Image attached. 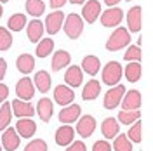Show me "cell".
Instances as JSON below:
<instances>
[{"mask_svg": "<svg viewBox=\"0 0 153 151\" xmlns=\"http://www.w3.org/2000/svg\"><path fill=\"white\" fill-rule=\"evenodd\" d=\"M131 42V33L127 31V28H117L110 35L108 42H106V49L108 50H120V49L127 47V44Z\"/></svg>", "mask_w": 153, "mask_h": 151, "instance_id": "cell-1", "label": "cell"}, {"mask_svg": "<svg viewBox=\"0 0 153 151\" xmlns=\"http://www.w3.org/2000/svg\"><path fill=\"white\" fill-rule=\"evenodd\" d=\"M63 28H65V33H66L68 38L76 40L82 35V31H84V21H82V18L78 14H70L63 21Z\"/></svg>", "mask_w": 153, "mask_h": 151, "instance_id": "cell-2", "label": "cell"}, {"mask_svg": "<svg viewBox=\"0 0 153 151\" xmlns=\"http://www.w3.org/2000/svg\"><path fill=\"white\" fill-rule=\"evenodd\" d=\"M120 78H122V66L117 61H110L103 70V84L113 87L120 82Z\"/></svg>", "mask_w": 153, "mask_h": 151, "instance_id": "cell-3", "label": "cell"}, {"mask_svg": "<svg viewBox=\"0 0 153 151\" xmlns=\"http://www.w3.org/2000/svg\"><path fill=\"white\" fill-rule=\"evenodd\" d=\"M124 19V12L118 7H110V9L101 14V24L106 26V28H113V26H118Z\"/></svg>", "mask_w": 153, "mask_h": 151, "instance_id": "cell-4", "label": "cell"}, {"mask_svg": "<svg viewBox=\"0 0 153 151\" xmlns=\"http://www.w3.org/2000/svg\"><path fill=\"white\" fill-rule=\"evenodd\" d=\"M16 94L21 101H30L35 94V85L33 80H30V76H23L16 85Z\"/></svg>", "mask_w": 153, "mask_h": 151, "instance_id": "cell-5", "label": "cell"}, {"mask_svg": "<svg viewBox=\"0 0 153 151\" xmlns=\"http://www.w3.org/2000/svg\"><path fill=\"white\" fill-rule=\"evenodd\" d=\"M125 94V87L124 85H115L113 89H110L105 95V108L106 110H113L117 108L120 101H122V97Z\"/></svg>", "mask_w": 153, "mask_h": 151, "instance_id": "cell-6", "label": "cell"}, {"mask_svg": "<svg viewBox=\"0 0 153 151\" xmlns=\"http://www.w3.org/2000/svg\"><path fill=\"white\" fill-rule=\"evenodd\" d=\"M63 21H65V14L61 10H54L52 14H49L45 18V30L49 35H56L63 28Z\"/></svg>", "mask_w": 153, "mask_h": 151, "instance_id": "cell-7", "label": "cell"}, {"mask_svg": "<svg viewBox=\"0 0 153 151\" xmlns=\"http://www.w3.org/2000/svg\"><path fill=\"white\" fill-rule=\"evenodd\" d=\"M96 130V120L94 116H91V115H85V116H82L78 123H76V132L80 134V137H91Z\"/></svg>", "mask_w": 153, "mask_h": 151, "instance_id": "cell-8", "label": "cell"}, {"mask_svg": "<svg viewBox=\"0 0 153 151\" xmlns=\"http://www.w3.org/2000/svg\"><path fill=\"white\" fill-rule=\"evenodd\" d=\"M10 110H12V113L19 116V118H31L33 115H35V110H33V106L26 101H21V99H14L12 103H10Z\"/></svg>", "mask_w": 153, "mask_h": 151, "instance_id": "cell-9", "label": "cell"}, {"mask_svg": "<svg viewBox=\"0 0 153 151\" xmlns=\"http://www.w3.org/2000/svg\"><path fill=\"white\" fill-rule=\"evenodd\" d=\"M99 14H101V4L97 0H89V2H85V5L82 9V18L85 19V23L92 24L96 19L99 18Z\"/></svg>", "mask_w": 153, "mask_h": 151, "instance_id": "cell-10", "label": "cell"}, {"mask_svg": "<svg viewBox=\"0 0 153 151\" xmlns=\"http://www.w3.org/2000/svg\"><path fill=\"white\" fill-rule=\"evenodd\" d=\"M75 99V94L73 90L68 87V85H57L56 90H54V101L61 106H68L71 104V101Z\"/></svg>", "mask_w": 153, "mask_h": 151, "instance_id": "cell-11", "label": "cell"}, {"mask_svg": "<svg viewBox=\"0 0 153 151\" xmlns=\"http://www.w3.org/2000/svg\"><path fill=\"white\" fill-rule=\"evenodd\" d=\"M16 132L19 134V137L28 139V137H31L33 134L37 132V123L33 122L31 118H21L16 123Z\"/></svg>", "mask_w": 153, "mask_h": 151, "instance_id": "cell-12", "label": "cell"}, {"mask_svg": "<svg viewBox=\"0 0 153 151\" xmlns=\"http://www.w3.org/2000/svg\"><path fill=\"white\" fill-rule=\"evenodd\" d=\"M141 23H143V10L139 5H136L127 12V24H129V31H139L141 30Z\"/></svg>", "mask_w": 153, "mask_h": 151, "instance_id": "cell-13", "label": "cell"}, {"mask_svg": "<svg viewBox=\"0 0 153 151\" xmlns=\"http://www.w3.org/2000/svg\"><path fill=\"white\" fill-rule=\"evenodd\" d=\"M19 134L16 132V129H5V132L2 135V146L7 151H16L19 146Z\"/></svg>", "mask_w": 153, "mask_h": 151, "instance_id": "cell-14", "label": "cell"}, {"mask_svg": "<svg viewBox=\"0 0 153 151\" xmlns=\"http://www.w3.org/2000/svg\"><path fill=\"white\" fill-rule=\"evenodd\" d=\"M80 106L78 104H71V106H65L59 111V122L61 123H73L75 120H78L80 116Z\"/></svg>", "mask_w": 153, "mask_h": 151, "instance_id": "cell-15", "label": "cell"}, {"mask_svg": "<svg viewBox=\"0 0 153 151\" xmlns=\"http://www.w3.org/2000/svg\"><path fill=\"white\" fill-rule=\"evenodd\" d=\"M141 92H137V90H129L127 94H124L122 97V108L124 110H139V106H141Z\"/></svg>", "mask_w": 153, "mask_h": 151, "instance_id": "cell-16", "label": "cell"}, {"mask_svg": "<svg viewBox=\"0 0 153 151\" xmlns=\"http://www.w3.org/2000/svg\"><path fill=\"white\" fill-rule=\"evenodd\" d=\"M73 139H75V130L70 125H61L56 130V142L59 146H68Z\"/></svg>", "mask_w": 153, "mask_h": 151, "instance_id": "cell-17", "label": "cell"}, {"mask_svg": "<svg viewBox=\"0 0 153 151\" xmlns=\"http://www.w3.org/2000/svg\"><path fill=\"white\" fill-rule=\"evenodd\" d=\"M82 78H84V73H82V68L80 66H70L65 75V82L68 84V87H78L82 84Z\"/></svg>", "mask_w": 153, "mask_h": 151, "instance_id": "cell-18", "label": "cell"}, {"mask_svg": "<svg viewBox=\"0 0 153 151\" xmlns=\"http://www.w3.org/2000/svg\"><path fill=\"white\" fill-rule=\"evenodd\" d=\"M26 33H28L30 42H38L44 35V23L38 21V19L30 21V24L26 26Z\"/></svg>", "mask_w": 153, "mask_h": 151, "instance_id": "cell-19", "label": "cell"}, {"mask_svg": "<svg viewBox=\"0 0 153 151\" xmlns=\"http://www.w3.org/2000/svg\"><path fill=\"white\" fill-rule=\"evenodd\" d=\"M99 92H101V84L97 80H89L82 90V97H84V101H94L99 95Z\"/></svg>", "mask_w": 153, "mask_h": 151, "instance_id": "cell-20", "label": "cell"}, {"mask_svg": "<svg viewBox=\"0 0 153 151\" xmlns=\"http://www.w3.org/2000/svg\"><path fill=\"white\" fill-rule=\"evenodd\" d=\"M52 101L47 99V97H44V99H40L37 104V113L38 116L44 120V122H49L51 118H52Z\"/></svg>", "mask_w": 153, "mask_h": 151, "instance_id": "cell-21", "label": "cell"}, {"mask_svg": "<svg viewBox=\"0 0 153 151\" xmlns=\"http://www.w3.org/2000/svg\"><path fill=\"white\" fill-rule=\"evenodd\" d=\"M16 64H18V70L21 73L28 75V73L33 71V68H35V57L31 56V54H21L18 57V61H16Z\"/></svg>", "mask_w": 153, "mask_h": 151, "instance_id": "cell-22", "label": "cell"}, {"mask_svg": "<svg viewBox=\"0 0 153 151\" xmlns=\"http://www.w3.org/2000/svg\"><path fill=\"white\" fill-rule=\"evenodd\" d=\"M82 70H85V73L89 75H97L99 70H101V63L96 56H85L82 59Z\"/></svg>", "mask_w": 153, "mask_h": 151, "instance_id": "cell-23", "label": "cell"}, {"mask_svg": "<svg viewBox=\"0 0 153 151\" xmlns=\"http://www.w3.org/2000/svg\"><path fill=\"white\" fill-rule=\"evenodd\" d=\"M118 129H120V125H118V122L115 118H106L105 122L101 123V132H103V135L106 139H113L118 134Z\"/></svg>", "mask_w": 153, "mask_h": 151, "instance_id": "cell-24", "label": "cell"}, {"mask_svg": "<svg viewBox=\"0 0 153 151\" xmlns=\"http://www.w3.org/2000/svg\"><path fill=\"white\" fill-rule=\"evenodd\" d=\"M68 64H70V54L66 50H56L52 56V70L59 71V70L66 68Z\"/></svg>", "mask_w": 153, "mask_h": 151, "instance_id": "cell-25", "label": "cell"}, {"mask_svg": "<svg viewBox=\"0 0 153 151\" xmlns=\"http://www.w3.org/2000/svg\"><path fill=\"white\" fill-rule=\"evenodd\" d=\"M33 85H37V89L40 92H49V89H51V75H49L47 71H38L37 75H35V80H33Z\"/></svg>", "mask_w": 153, "mask_h": 151, "instance_id": "cell-26", "label": "cell"}, {"mask_svg": "<svg viewBox=\"0 0 153 151\" xmlns=\"http://www.w3.org/2000/svg\"><path fill=\"white\" fill-rule=\"evenodd\" d=\"M141 64L137 63V61H132V63H129L127 68H125V78L131 82V84H136L139 78H141Z\"/></svg>", "mask_w": 153, "mask_h": 151, "instance_id": "cell-27", "label": "cell"}, {"mask_svg": "<svg viewBox=\"0 0 153 151\" xmlns=\"http://www.w3.org/2000/svg\"><path fill=\"white\" fill-rule=\"evenodd\" d=\"M26 26V16L25 14H14V16H10L9 21H7V28L10 31H21V30Z\"/></svg>", "mask_w": 153, "mask_h": 151, "instance_id": "cell-28", "label": "cell"}, {"mask_svg": "<svg viewBox=\"0 0 153 151\" xmlns=\"http://www.w3.org/2000/svg\"><path fill=\"white\" fill-rule=\"evenodd\" d=\"M52 50H54V42H52L51 38H44V40L40 38V40H38L37 50H35L38 57H42V59H44V57H47Z\"/></svg>", "mask_w": 153, "mask_h": 151, "instance_id": "cell-29", "label": "cell"}, {"mask_svg": "<svg viewBox=\"0 0 153 151\" xmlns=\"http://www.w3.org/2000/svg\"><path fill=\"white\" fill-rule=\"evenodd\" d=\"M139 118H141V113L137 110H124V111L118 113V122L124 123V125H132Z\"/></svg>", "mask_w": 153, "mask_h": 151, "instance_id": "cell-30", "label": "cell"}, {"mask_svg": "<svg viewBox=\"0 0 153 151\" xmlns=\"http://www.w3.org/2000/svg\"><path fill=\"white\" fill-rule=\"evenodd\" d=\"M44 10H45V4L42 0H26V12L30 16L38 18L44 14Z\"/></svg>", "mask_w": 153, "mask_h": 151, "instance_id": "cell-31", "label": "cell"}, {"mask_svg": "<svg viewBox=\"0 0 153 151\" xmlns=\"http://www.w3.org/2000/svg\"><path fill=\"white\" fill-rule=\"evenodd\" d=\"M113 150L115 151H132V142L129 141L127 134H117V139L113 141Z\"/></svg>", "mask_w": 153, "mask_h": 151, "instance_id": "cell-32", "label": "cell"}, {"mask_svg": "<svg viewBox=\"0 0 153 151\" xmlns=\"http://www.w3.org/2000/svg\"><path fill=\"white\" fill-rule=\"evenodd\" d=\"M10 116H12V111H10V103H5V101H4L2 108H0V130H4V129H7V127H9Z\"/></svg>", "mask_w": 153, "mask_h": 151, "instance_id": "cell-33", "label": "cell"}, {"mask_svg": "<svg viewBox=\"0 0 153 151\" xmlns=\"http://www.w3.org/2000/svg\"><path fill=\"white\" fill-rule=\"evenodd\" d=\"M12 45V35L7 28L0 26V50H7Z\"/></svg>", "mask_w": 153, "mask_h": 151, "instance_id": "cell-34", "label": "cell"}, {"mask_svg": "<svg viewBox=\"0 0 153 151\" xmlns=\"http://www.w3.org/2000/svg\"><path fill=\"white\" fill-rule=\"evenodd\" d=\"M141 57H143V54H141V49L137 47V45H131V47L127 49V52H125L124 59L125 61H141Z\"/></svg>", "mask_w": 153, "mask_h": 151, "instance_id": "cell-35", "label": "cell"}, {"mask_svg": "<svg viewBox=\"0 0 153 151\" xmlns=\"http://www.w3.org/2000/svg\"><path fill=\"white\" fill-rule=\"evenodd\" d=\"M129 141L132 142H141V122L136 120L129 130Z\"/></svg>", "mask_w": 153, "mask_h": 151, "instance_id": "cell-36", "label": "cell"}, {"mask_svg": "<svg viewBox=\"0 0 153 151\" xmlns=\"http://www.w3.org/2000/svg\"><path fill=\"white\" fill-rule=\"evenodd\" d=\"M25 151H47V144H45L44 139H33L25 148Z\"/></svg>", "mask_w": 153, "mask_h": 151, "instance_id": "cell-37", "label": "cell"}, {"mask_svg": "<svg viewBox=\"0 0 153 151\" xmlns=\"http://www.w3.org/2000/svg\"><path fill=\"white\" fill-rule=\"evenodd\" d=\"M92 151H111V146L108 141H97L92 146Z\"/></svg>", "mask_w": 153, "mask_h": 151, "instance_id": "cell-38", "label": "cell"}, {"mask_svg": "<svg viewBox=\"0 0 153 151\" xmlns=\"http://www.w3.org/2000/svg\"><path fill=\"white\" fill-rule=\"evenodd\" d=\"M66 151H87V148L82 141H75V142H70L68 144Z\"/></svg>", "mask_w": 153, "mask_h": 151, "instance_id": "cell-39", "label": "cell"}, {"mask_svg": "<svg viewBox=\"0 0 153 151\" xmlns=\"http://www.w3.org/2000/svg\"><path fill=\"white\" fill-rule=\"evenodd\" d=\"M7 95H9V87L4 84H0V103H4L5 99H7Z\"/></svg>", "mask_w": 153, "mask_h": 151, "instance_id": "cell-40", "label": "cell"}, {"mask_svg": "<svg viewBox=\"0 0 153 151\" xmlns=\"http://www.w3.org/2000/svg\"><path fill=\"white\" fill-rule=\"evenodd\" d=\"M5 70H7V63H5V59L0 57V80H4V76H5Z\"/></svg>", "mask_w": 153, "mask_h": 151, "instance_id": "cell-41", "label": "cell"}, {"mask_svg": "<svg viewBox=\"0 0 153 151\" xmlns=\"http://www.w3.org/2000/svg\"><path fill=\"white\" fill-rule=\"evenodd\" d=\"M66 2L68 0H51V7H52V9H59V7H63Z\"/></svg>", "mask_w": 153, "mask_h": 151, "instance_id": "cell-42", "label": "cell"}, {"mask_svg": "<svg viewBox=\"0 0 153 151\" xmlns=\"http://www.w3.org/2000/svg\"><path fill=\"white\" fill-rule=\"evenodd\" d=\"M120 0H105V4L106 5H110V7H113V5H117Z\"/></svg>", "mask_w": 153, "mask_h": 151, "instance_id": "cell-43", "label": "cell"}, {"mask_svg": "<svg viewBox=\"0 0 153 151\" xmlns=\"http://www.w3.org/2000/svg\"><path fill=\"white\" fill-rule=\"evenodd\" d=\"M71 4H82V2H85V0H70Z\"/></svg>", "mask_w": 153, "mask_h": 151, "instance_id": "cell-44", "label": "cell"}, {"mask_svg": "<svg viewBox=\"0 0 153 151\" xmlns=\"http://www.w3.org/2000/svg\"><path fill=\"white\" fill-rule=\"evenodd\" d=\"M2 14H4V9H2V4H0V18H2Z\"/></svg>", "mask_w": 153, "mask_h": 151, "instance_id": "cell-45", "label": "cell"}, {"mask_svg": "<svg viewBox=\"0 0 153 151\" xmlns=\"http://www.w3.org/2000/svg\"><path fill=\"white\" fill-rule=\"evenodd\" d=\"M5 2H9V0H0V4H5Z\"/></svg>", "mask_w": 153, "mask_h": 151, "instance_id": "cell-46", "label": "cell"}, {"mask_svg": "<svg viewBox=\"0 0 153 151\" xmlns=\"http://www.w3.org/2000/svg\"><path fill=\"white\" fill-rule=\"evenodd\" d=\"M0 151H2V144H0Z\"/></svg>", "mask_w": 153, "mask_h": 151, "instance_id": "cell-47", "label": "cell"}, {"mask_svg": "<svg viewBox=\"0 0 153 151\" xmlns=\"http://www.w3.org/2000/svg\"><path fill=\"white\" fill-rule=\"evenodd\" d=\"M127 2H131V0H127Z\"/></svg>", "mask_w": 153, "mask_h": 151, "instance_id": "cell-48", "label": "cell"}]
</instances>
